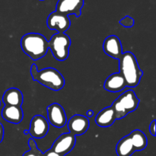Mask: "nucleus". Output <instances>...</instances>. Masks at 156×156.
Here are the masks:
<instances>
[{"label":"nucleus","mask_w":156,"mask_h":156,"mask_svg":"<svg viewBox=\"0 0 156 156\" xmlns=\"http://www.w3.org/2000/svg\"><path fill=\"white\" fill-rule=\"evenodd\" d=\"M86 115L88 116V117H93V115H94V111H93L92 110H89V111H87Z\"/></svg>","instance_id":"23"},{"label":"nucleus","mask_w":156,"mask_h":156,"mask_svg":"<svg viewBox=\"0 0 156 156\" xmlns=\"http://www.w3.org/2000/svg\"><path fill=\"white\" fill-rule=\"evenodd\" d=\"M21 50L33 60L41 59L48 51V41L43 34L28 33L21 37L20 42Z\"/></svg>","instance_id":"2"},{"label":"nucleus","mask_w":156,"mask_h":156,"mask_svg":"<svg viewBox=\"0 0 156 156\" xmlns=\"http://www.w3.org/2000/svg\"><path fill=\"white\" fill-rule=\"evenodd\" d=\"M76 136L70 133H62L53 143L50 149L56 153L65 156L69 153L76 145Z\"/></svg>","instance_id":"7"},{"label":"nucleus","mask_w":156,"mask_h":156,"mask_svg":"<svg viewBox=\"0 0 156 156\" xmlns=\"http://www.w3.org/2000/svg\"><path fill=\"white\" fill-rule=\"evenodd\" d=\"M146 134L140 129H135L117 143L116 152L118 156H131L136 151H142L147 146Z\"/></svg>","instance_id":"4"},{"label":"nucleus","mask_w":156,"mask_h":156,"mask_svg":"<svg viewBox=\"0 0 156 156\" xmlns=\"http://www.w3.org/2000/svg\"><path fill=\"white\" fill-rule=\"evenodd\" d=\"M140 100L133 90H127L120 94L114 101L111 107L116 113L117 120H120L127 116L129 113L137 109Z\"/></svg>","instance_id":"5"},{"label":"nucleus","mask_w":156,"mask_h":156,"mask_svg":"<svg viewBox=\"0 0 156 156\" xmlns=\"http://www.w3.org/2000/svg\"><path fill=\"white\" fill-rule=\"evenodd\" d=\"M149 132L153 136H155V120H153L149 125Z\"/></svg>","instance_id":"21"},{"label":"nucleus","mask_w":156,"mask_h":156,"mask_svg":"<svg viewBox=\"0 0 156 156\" xmlns=\"http://www.w3.org/2000/svg\"><path fill=\"white\" fill-rule=\"evenodd\" d=\"M2 117L7 122L13 124L21 123L24 117V112L21 107L5 106L2 111Z\"/></svg>","instance_id":"15"},{"label":"nucleus","mask_w":156,"mask_h":156,"mask_svg":"<svg viewBox=\"0 0 156 156\" xmlns=\"http://www.w3.org/2000/svg\"><path fill=\"white\" fill-rule=\"evenodd\" d=\"M48 122L56 128H62L67 122L66 115L63 108L57 103H53L47 108Z\"/></svg>","instance_id":"9"},{"label":"nucleus","mask_w":156,"mask_h":156,"mask_svg":"<svg viewBox=\"0 0 156 156\" xmlns=\"http://www.w3.org/2000/svg\"><path fill=\"white\" fill-rule=\"evenodd\" d=\"M119 70L124 78L127 87L134 88L140 84L143 73L133 53L129 51L123 53L119 59Z\"/></svg>","instance_id":"1"},{"label":"nucleus","mask_w":156,"mask_h":156,"mask_svg":"<svg viewBox=\"0 0 156 156\" xmlns=\"http://www.w3.org/2000/svg\"><path fill=\"white\" fill-rule=\"evenodd\" d=\"M2 101L6 106L21 107L24 101L22 92L16 88H11L5 91Z\"/></svg>","instance_id":"17"},{"label":"nucleus","mask_w":156,"mask_h":156,"mask_svg":"<svg viewBox=\"0 0 156 156\" xmlns=\"http://www.w3.org/2000/svg\"><path fill=\"white\" fill-rule=\"evenodd\" d=\"M49 122L42 115H35L30 120L29 133L33 138H44L48 133Z\"/></svg>","instance_id":"11"},{"label":"nucleus","mask_w":156,"mask_h":156,"mask_svg":"<svg viewBox=\"0 0 156 156\" xmlns=\"http://www.w3.org/2000/svg\"><path fill=\"white\" fill-rule=\"evenodd\" d=\"M30 75L34 81L54 91L62 89L66 83L63 76L57 69L51 67L38 70L36 64L34 63L30 67Z\"/></svg>","instance_id":"3"},{"label":"nucleus","mask_w":156,"mask_h":156,"mask_svg":"<svg viewBox=\"0 0 156 156\" xmlns=\"http://www.w3.org/2000/svg\"><path fill=\"white\" fill-rule=\"evenodd\" d=\"M24 135H27V134L29 133V131H28V129H25V130L24 131Z\"/></svg>","instance_id":"24"},{"label":"nucleus","mask_w":156,"mask_h":156,"mask_svg":"<svg viewBox=\"0 0 156 156\" xmlns=\"http://www.w3.org/2000/svg\"><path fill=\"white\" fill-rule=\"evenodd\" d=\"M103 50L105 54L118 60L123 55L121 41L115 35H111L105 38L103 44Z\"/></svg>","instance_id":"13"},{"label":"nucleus","mask_w":156,"mask_h":156,"mask_svg":"<svg viewBox=\"0 0 156 156\" xmlns=\"http://www.w3.org/2000/svg\"><path fill=\"white\" fill-rule=\"evenodd\" d=\"M4 133H5L4 127H3L2 124L0 123V143L2 142L3 138H4Z\"/></svg>","instance_id":"22"},{"label":"nucleus","mask_w":156,"mask_h":156,"mask_svg":"<svg viewBox=\"0 0 156 156\" xmlns=\"http://www.w3.org/2000/svg\"><path fill=\"white\" fill-rule=\"evenodd\" d=\"M42 156H63V155H59V154L56 153V152H55L54 151L52 150L51 149H48L47 152H45L44 153H43Z\"/></svg>","instance_id":"20"},{"label":"nucleus","mask_w":156,"mask_h":156,"mask_svg":"<svg viewBox=\"0 0 156 156\" xmlns=\"http://www.w3.org/2000/svg\"><path fill=\"white\" fill-rule=\"evenodd\" d=\"M28 145L30 146V150L26 152L23 156H42L43 152L38 149L36 142L34 139L29 140Z\"/></svg>","instance_id":"18"},{"label":"nucleus","mask_w":156,"mask_h":156,"mask_svg":"<svg viewBox=\"0 0 156 156\" xmlns=\"http://www.w3.org/2000/svg\"><path fill=\"white\" fill-rule=\"evenodd\" d=\"M134 23H135V21H134L133 18H131V17H129V16H128V15L125 16L124 18H123L120 21V24L125 27H133Z\"/></svg>","instance_id":"19"},{"label":"nucleus","mask_w":156,"mask_h":156,"mask_svg":"<svg viewBox=\"0 0 156 156\" xmlns=\"http://www.w3.org/2000/svg\"><path fill=\"white\" fill-rule=\"evenodd\" d=\"M47 24L50 30H56L57 33H65L69 28L71 21L68 15L55 11L49 15Z\"/></svg>","instance_id":"8"},{"label":"nucleus","mask_w":156,"mask_h":156,"mask_svg":"<svg viewBox=\"0 0 156 156\" xmlns=\"http://www.w3.org/2000/svg\"><path fill=\"white\" fill-rule=\"evenodd\" d=\"M126 87V81L120 73L111 74L107 78L104 84L105 89L110 92H119Z\"/></svg>","instance_id":"14"},{"label":"nucleus","mask_w":156,"mask_h":156,"mask_svg":"<svg viewBox=\"0 0 156 156\" xmlns=\"http://www.w3.org/2000/svg\"><path fill=\"white\" fill-rule=\"evenodd\" d=\"M89 126L88 119L80 114H76L72 117L67 123L69 131L75 136L85 134L89 128Z\"/></svg>","instance_id":"12"},{"label":"nucleus","mask_w":156,"mask_h":156,"mask_svg":"<svg viewBox=\"0 0 156 156\" xmlns=\"http://www.w3.org/2000/svg\"><path fill=\"white\" fill-rule=\"evenodd\" d=\"M0 106H1V101H0Z\"/></svg>","instance_id":"25"},{"label":"nucleus","mask_w":156,"mask_h":156,"mask_svg":"<svg viewBox=\"0 0 156 156\" xmlns=\"http://www.w3.org/2000/svg\"><path fill=\"white\" fill-rule=\"evenodd\" d=\"M117 120L116 113L111 106L102 109L98 114L95 118V122L98 126L101 127H109L114 124Z\"/></svg>","instance_id":"16"},{"label":"nucleus","mask_w":156,"mask_h":156,"mask_svg":"<svg viewBox=\"0 0 156 156\" xmlns=\"http://www.w3.org/2000/svg\"><path fill=\"white\" fill-rule=\"evenodd\" d=\"M40 1H44V0H40Z\"/></svg>","instance_id":"26"},{"label":"nucleus","mask_w":156,"mask_h":156,"mask_svg":"<svg viewBox=\"0 0 156 156\" xmlns=\"http://www.w3.org/2000/svg\"><path fill=\"white\" fill-rule=\"evenodd\" d=\"M71 40L65 33H56L48 41V48L55 59L58 61H65L69 54Z\"/></svg>","instance_id":"6"},{"label":"nucleus","mask_w":156,"mask_h":156,"mask_svg":"<svg viewBox=\"0 0 156 156\" xmlns=\"http://www.w3.org/2000/svg\"><path fill=\"white\" fill-rule=\"evenodd\" d=\"M84 0H59L56 6V12L64 15H81V10L83 8Z\"/></svg>","instance_id":"10"}]
</instances>
